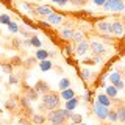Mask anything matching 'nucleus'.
Returning <instances> with one entry per match:
<instances>
[{
  "instance_id": "1",
  "label": "nucleus",
  "mask_w": 125,
  "mask_h": 125,
  "mask_svg": "<svg viewBox=\"0 0 125 125\" xmlns=\"http://www.w3.org/2000/svg\"><path fill=\"white\" fill-rule=\"evenodd\" d=\"M60 106H61V97L58 91L50 89L49 92L41 95V105H39L41 111H52V109H56Z\"/></svg>"
},
{
  "instance_id": "2",
  "label": "nucleus",
  "mask_w": 125,
  "mask_h": 125,
  "mask_svg": "<svg viewBox=\"0 0 125 125\" xmlns=\"http://www.w3.org/2000/svg\"><path fill=\"white\" fill-rule=\"evenodd\" d=\"M70 117H72V113L69 109H62V108H56L49 111V114L45 116L47 122L52 125H67Z\"/></svg>"
},
{
  "instance_id": "3",
  "label": "nucleus",
  "mask_w": 125,
  "mask_h": 125,
  "mask_svg": "<svg viewBox=\"0 0 125 125\" xmlns=\"http://www.w3.org/2000/svg\"><path fill=\"white\" fill-rule=\"evenodd\" d=\"M21 83V92L19 94H22L23 97H27L30 102H38L39 100V94L34 91L31 86H28L27 83H23V81H19Z\"/></svg>"
},
{
  "instance_id": "4",
  "label": "nucleus",
  "mask_w": 125,
  "mask_h": 125,
  "mask_svg": "<svg viewBox=\"0 0 125 125\" xmlns=\"http://www.w3.org/2000/svg\"><path fill=\"white\" fill-rule=\"evenodd\" d=\"M113 103H114V111L117 114V122L119 124H124L125 122V102L122 99H114L113 100Z\"/></svg>"
},
{
  "instance_id": "5",
  "label": "nucleus",
  "mask_w": 125,
  "mask_h": 125,
  "mask_svg": "<svg viewBox=\"0 0 125 125\" xmlns=\"http://www.w3.org/2000/svg\"><path fill=\"white\" fill-rule=\"evenodd\" d=\"M17 97H19V94H11V95L8 97V100L5 102V108H6V111H8V113H11V114H19Z\"/></svg>"
},
{
  "instance_id": "6",
  "label": "nucleus",
  "mask_w": 125,
  "mask_h": 125,
  "mask_svg": "<svg viewBox=\"0 0 125 125\" xmlns=\"http://www.w3.org/2000/svg\"><path fill=\"white\" fill-rule=\"evenodd\" d=\"M89 50H91V53L94 55V56H102V55L106 53V47L102 44V42H99V41L89 42Z\"/></svg>"
},
{
  "instance_id": "7",
  "label": "nucleus",
  "mask_w": 125,
  "mask_h": 125,
  "mask_svg": "<svg viewBox=\"0 0 125 125\" xmlns=\"http://www.w3.org/2000/svg\"><path fill=\"white\" fill-rule=\"evenodd\" d=\"M124 31V22L122 21H114L108 23V33L116 34V36H120Z\"/></svg>"
},
{
  "instance_id": "8",
  "label": "nucleus",
  "mask_w": 125,
  "mask_h": 125,
  "mask_svg": "<svg viewBox=\"0 0 125 125\" xmlns=\"http://www.w3.org/2000/svg\"><path fill=\"white\" fill-rule=\"evenodd\" d=\"M33 89L36 91L39 95H44L45 92H49L50 91V84L47 83L45 80H42V78H39V80L34 83V86H33Z\"/></svg>"
},
{
  "instance_id": "9",
  "label": "nucleus",
  "mask_w": 125,
  "mask_h": 125,
  "mask_svg": "<svg viewBox=\"0 0 125 125\" xmlns=\"http://www.w3.org/2000/svg\"><path fill=\"white\" fill-rule=\"evenodd\" d=\"M30 8H31V13L39 14V16H45V17L53 13L52 8H49V6H31V5H30Z\"/></svg>"
},
{
  "instance_id": "10",
  "label": "nucleus",
  "mask_w": 125,
  "mask_h": 125,
  "mask_svg": "<svg viewBox=\"0 0 125 125\" xmlns=\"http://www.w3.org/2000/svg\"><path fill=\"white\" fill-rule=\"evenodd\" d=\"M89 50V42L86 41V39H83V41L81 42H78L77 44V55L78 56H83V55H86V52H88Z\"/></svg>"
},
{
  "instance_id": "11",
  "label": "nucleus",
  "mask_w": 125,
  "mask_h": 125,
  "mask_svg": "<svg viewBox=\"0 0 125 125\" xmlns=\"http://www.w3.org/2000/svg\"><path fill=\"white\" fill-rule=\"evenodd\" d=\"M30 120H31V124H33V125H42V124L47 122L45 116L41 114V113H33V116L30 117Z\"/></svg>"
},
{
  "instance_id": "12",
  "label": "nucleus",
  "mask_w": 125,
  "mask_h": 125,
  "mask_svg": "<svg viewBox=\"0 0 125 125\" xmlns=\"http://www.w3.org/2000/svg\"><path fill=\"white\" fill-rule=\"evenodd\" d=\"M36 64H38V60H36L34 56H30V58H27V60H23L22 67L25 69V70H30V69H33Z\"/></svg>"
},
{
  "instance_id": "13",
  "label": "nucleus",
  "mask_w": 125,
  "mask_h": 125,
  "mask_svg": "<svg viewBox=\"0 0 125 125\" xmlns=\"http://www.w3.org/2000/svg\"><path fill=\"white\" fill-rule=\"evenodd\" d=\"M47 21H49L50 23H53V25H60V23L62 22V17L60 14H56V13H52L50 16H47Z\"/></svg>"
},
{
  "instance_id": "14",
  "label": "nucleus",
  "mask_w": 125,
  "mask_h": 125,
  "mask_svg": "<svg viewBox=\"0 0 125 125\" xmlns=\"http://www.w3.org/2000/svg\"><path fill=\"white\" fill-rule=\"evenodd\" d=\"M60 97H62V99H75V92L67 88V89H64V91L60 94Z\"/></svg>"
},
{
  "instance_id": "15",
  "label": "nucleus",
  "mask_w": 125,
  "mask_h": 125,
  "mask_svg": "<svg viewBox=\"0 0 125 125\" xmlns=\"http://www.w3.org/2000/svg\"><path fill=\"white\" fill-rule=\"evenodd\" d=\"M22 62H23V60L21 56H13L10 60V64L13 66V67H19V66H22Z\"/></svg>"
},
{
  "instance_id": "16",
  "label": "nucleus",
  "mask_w": 125,
  "mask_h": 125,
  "mask_svg": "<svg viewBox=\"0 0 125 125\" xmlns=\"http://www.w3.org/2000/svg\"><path fill=\"white\" fill-rule=\"evenodd\" d=\"M88 2L89 0H69V3H72L75 8H83L88 5Z\"/></svg>"
},
{
  "instance_id": "17",
  "label": "nucleus",
  "mask_w": 125,
  "mask_h": 125,
  "mask_svg": "<svg viewBox=\"0 0 125 125\" xmlns=\"http://www.w3.org/2000/svg\"><path fill=\"white\" fill-rule=\"evenodd\" d=\"M17 124L19 125H33V124H31V120L28 119V117H25V116H19Z\"/></svg>"
},
{
  "instance_id": "18",
  "label": "nucleus",
  "mask_w": 125,
  "mask_h": 125,
  "mask_svg": "<svg viewBox=\"0 0 125 125\" xmlns=\"http://www.w3.org/2000/svg\"><path fill=\"white\" fill-rule=\"evenodd\" d=\"M106 116H108V119L111 120V122H116L117 120V114H116V111H114V108H111V109H108V113H106Z\"/></svg>"
},
{
  "instance_id": "19",
  "label": "nucleus",
  "mask_w": 125,
  "mask_h": 125,
  "mask_svg": "<svg viewBox=\"0 0 125 125\" xmlns=\"http://www.w3.org/2000/svg\"><path fill=\"white\" fill-rule=\"evenodd\" d=\"M62 38H66V39H72L73 38V34H75V31H73V30H67V28H66V30H62Z\"/></svg>"
},
{
  "instance_id": "20",
  "label": "nucleus",
  "mask_w": 125,
  "mask_h": 125,
  "mask_svg": "<svg viewBox=\"0 0 125 125\" xmlns=\"http://www.w3.org/2000/svg\"><path fill=\"white\" fill-rule=\"evenodd\" d=\"M97 28H99L100 31H106L108 33V22H100L99 25H97Z\"/></svg>"
},
{
  "instance_id": "21",
  "label": "nucleus",
  "mask_w": 125,
  "mask_h": 125,
  "mask_svg": "<svg viewBox=\"0 0 125 125\" xmlns=\"http://www.w3.org/2000/svg\"><path fill=\"white\" fill-rule=\"evenodd\" d=\"M70 84V81L67 80V78H64V80H61L60 81V88H61V91H62V89H67V86Z\"/></svg>"
},
{
  "instance_id": "22",
  "label": "nucleus",
  "mask_w": 125,
  "mask_h": 125,
  "mask_svg": "<svg viewBox=\"0 0 125 125\" xmlns=\"http://www.w3.org/2000/svg\"><path fill=\"white\" fill-rule=\"evenodd\" d=\"M83 64L84 66H94V64H97V60H95V58H91V60H88V58H86V60L83 61Z\"/></svg>"
},
{
  "instance_id": "23",
  "label": "nucleus",
  "mask_w": 125,
  "mask_h": 125,
  "mask_svg": "<svg viewBox=\"0 0 125 125\" xmlns=\"http://www.w3.org/2000/svg\"><path fill=\"white\" fill-rule=\"evenodd\" d=\"M70 119L73 120V124H75V125H80V124H81V116H78V114H75V116L72 114V117H70Z\"/></svg>"
},
{
  "instance_id": "24",
  "label": "nucleus",
  "mask_w": 125,
  "mask_h": 125,
  "mask_svg": "<svg viewBox=\"0 0 125 125\" xmlns=\"http://www.w3.org/2000/svg\"><path fill=\"white\" fill-rule=\"evenodd\" d=\"M2 67H3V70L5 72H8V73H13V66L8 62V64H2Z\"/></svg>"
},
{
  "instance_id": "25",
  "label": "nucleus",
  "mask_w": 125,
  "mask_h": 125,
  "mask_svg": "<svg viewBox=\"0 0 125 125\" xmlns=\"http://www.w3.org/2000/svg\"><path fill=\"white\" fill-rule=\"evenodd\" d=\"M19 81H21V80H19V77L17 75H14V73H11V75H10V83L11 84H16V83H19Z\"/></svg>"
},
{
  "instance_id": "26",
  "label": "nucleus",
  "mask_w": 125,
  "mask_h": 125,
  "mask_svg": "<svg viewBox=\"0 0 125 125\" xmlns=\"http://www.w3.org/2000/svg\"><path fill=\"white\" fill-rule=\"evenodd\" d=\"M45 56H47V52H44V50H39V52L36 53V56H34V58L38 60V58H45Z\"/></svg>"
},
{
  "instance_id": "27",
  "label": "nucleus",
  "mask_w": 125,
  "mask_h": 125,
  "mask_svg": "<svg viewBox=\"0 0 125 125\" xmlns=\"http://www.w3.org/2000/svg\"><path fill=\"white\" fill-rule=\"evenodd\" d=\"M19 31H21V33L23 34V36H27V38H31V36H33V34H31L30 31H27L25 28H19Z\"/></svg>"
},
{
  "instance_id": "28",
  "label": "nucleus",
  "mask_w": 125,
  "mask_h": 125,
  "mask_svg": "<svg viewBox=\"0 0 125 125\" xmlns=\"http://www.w3.org/2000/svg\"><path fill=\"white\" fill-rule=\"evenodd\" d=\"M31 44L39 47V45H41V42H39V39H36V36H31Z\"/></svg>"
},
{
  "instance_id": "29",
  "label": "nucleus",
  "mask_w": 125,
  "mask_h": 125,
  "mask_svg": "<svg viewBox=\"0 0 125 125\" xmlns=\"http://www.w3.org/2000/svg\"><path fill=\"white\" fill-rule=\"evenodd\" d=\"M8 25H10V30H11V31H17V30H19L17 27H14L16 23H13V22H8Z\"/></svg>"
},
{
  "instance_id": "30",
  "label": "nucleus",
  "mask_w": 125,
  "mask_h": 125,
  "mask_svg": "<svg viewBox=\"0 0 125 125\" xmlns=\"http://www.w3.org/2000/svg\"><path fill=\"white\" fill-rule=\"evenodd\" d=\"M0 21H2V22H6V23H8V22H10V19H8L6 16H2V17H0Z\"/></svg>"
},
{
  "instance_id": "31",
  "label": "nucleus",
  "mask_w": 125,
  "mask_h": 125,
  "mask_svg": "<svg viewBox=\"0 0 125 125\" xmlns=\"http://www.w3.org/2000/svg\"><path fill=\"white\" fill-rule=\"evenodd\" d=\"M94 2H95L97 5H103V3H105V0H94Z\"/></svg>"
},
{
  "instance_id": "32",
  "label": "nucleus",
  "mask_w": 125,
  "mask_h": 125,
  "mask_svg": "<svg viewBox=\"0 0 125 125\" xmlns=\"http://www.w3.org/2000/svg\"><path fill=\"white\" fill-rule=\"evenodd\" d=\"M100 125H114V124H113V122H109V124L108 122H102ZM119 125H122V124H119Z\"/></svg>"
},
{
  "instance_id": "33",
  "label": "nucleus",
  "mask_w": 125,
  "mask_h": 125,
  "mask_svg": "<svg viewBox=\"0 0 125 125\" xmlns=\"http://www.w3.org/2000/svg\"><path fill=\"white\" fill-rule=\"evenodd\" d=\"M67 125H75V124H67Z\"/></svg>"
},
{
  "instance_id": "34",
  "label": "nucleus",
  "mask_w": 125,
  "mask_h": 125,
  "mask_svg": "<svg viewBox=\"0 0 125 125\" xmlns=\"http://www.w3.org/2000/svg\"><path fill=\"white\" fill-rule=\"evenodd\" d=\"M42 125H47V122H45V124H42Z\"/></svg>"
},
{
  "instance_id": "35",
  "label": "nucleus",
  "mask_w": 125,
  "mask_h": 125,
  "mask_svg": "<svg viewBox=\"0 0 125 125\" xmlns=\"http://www.w3.org/2000/svg\"><path fill=\"white\" fill-rule=\"evenodd\" d=\"M0 34H2V30H0Z\"/></svg>"
},
{
  "instance_id": "36",
  "label": "nucleus",
  "mask_w": 125,
  "mask_h": 125,
  "mask_svg": "<svg viewBox=\"0 0 125 125\" xmlns=\"http://www.w3.org/2000/svg\"><path fill=\"white\" fill-rule=\"evenodd\" d=\"M38 2H39V0H38Z\"/></svg>"
}]
</instances>
